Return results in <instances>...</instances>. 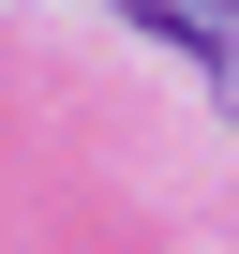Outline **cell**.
Masks as SVG:
<instances>
[{
    "label": "cell",
    "instance_id": "obj_1",
    "mask_svg": "<svg viewBox=\"0 0 239 254\" xmlns=\"http://www.w3.org/2000/svg\"><path fill=\"white\" fill-rule=\"evenodd\" d=\"M120 15H135V30H165V45H194V60L239 90V0H120Z\"/></svg>",
    "mask_w": 239,
    "mask_h": 254
}]
</instances>
